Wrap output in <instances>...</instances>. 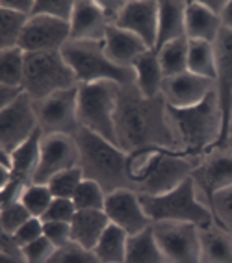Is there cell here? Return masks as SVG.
Segmentation results:
<instances>
[{"label": "cell", "instance_id": "5bb4252c", "mask_svg": "<svg viewBox=\"0 0 232 263\" xmlns=\"http://www.w3.org/2000/svg\"><path fill=\"white\" fill-rule=\"evenodd\" d=\"M71 41V24L48 15H32L21 35L19 48L32 52H60Z\"/></svg>", "mask_w": 232, "mask_h": 263}, {"label": "cell", "instance_id": "c3c4849f", "mask_svg": "<svg viewBox=\"0 0 232 263\" xmlns=\"http://www.w3.org/2000/svg\"><path fill=\"white\" fill-rule=\"evenodd\" d=\"M199 2L210 11V13H213L216 17H219V19H221L223 11H225V8H227V4H228V0H199Z\"/></svg>", "mask_w": 232, "mask_h": 263}, {"label": "cell", "instance_id": "836d02e7", "mask_svg": "<svg viewBox=\"0 0 232 263\" xmlns=\"http://www.w3.org/2000/svg\"><path fill=\"white\" fill-rule=\"evenodd\" d=\"M76 210H104L106 204V193L99 183L93 180H82V183L76 189L73 197Z\"/></svg>", "mask_w": 232, "mask_h": 263}, {"label": "cell", "instance_id": "8fae6325", "mask_svg": "<svg viewBox=\"0 0 232 263\" xmlns=\"http://www.w3.org/2000/svg\"><path fill=\"white\" fill-rule=\"evenodd\" d=\"M39 130L33 100L24 93L13 104L0 109V151L11 154Z\"/></svg>", "mask_w": 232, "mask_h": 263}, {"label": "cell", "instance_id": "d590c367", "mask_svg": "<svg viewBox=\"0 0 232 263\" xmlns=\"http://www.w3.org/2000/svg\"><path fill=\"white\" fill-rule=\"evenodd\" d=\"M48 263H102L97 254L90 249H84L80 245L69 243L62 249H58Z\"/></svg>", "mask_w": 232, "mask_h": 263}, {"label": "cell", "instance_id": "83f0119b", "mask_svg": "<svg viewBox=\"0 0 232 263\" xmlns=\"http://www.w3.org/2000/svg\"><path fill=\"white\" fill-rule=\"evenodd\" d=\"M127 241H128L127 232L110 222V226L104 230V234L100 235V239L95 249H93V252L97 254V258L102 263H124Z\"/></svg>", "mask_w": 232, "mask_h": 263}, {"label": "cell", "instance_id": "e575fe53", "mask_svg": "<svg viewBox=\"0 0 232 263\" xmlns=\"http://www.w3.org/2000/svg\"><path fill=\"white\" fill-rule=\"evenodd\" d=\"M84 180V174H82L80 167H76V169H69V171H63V173L56 174L50 182L47 183L50 193H52L54 198H71L75 197L76 189L78 185L82 183Z\"/></svg>", "mask_w": 232, "mask_h": 263}, {"label": "cell", "instance_id": "ab89813d", "mask_svg": "<svg viewBox=\"0 0 232 263\" xmlns=\"http://www.w3.org/2000/svg\"><path fill=\"white\" fill-rule=\"evenodd\" d=\"M56 250H58L56 247H54V245L50 243L45 235L39 237L38 241H33V243L23 247L26 263H48Z\"/></svg>", "mask_w": 232, "mask_h": 263}, {"label": "cell", "instance_id": "d6a6232c", "mask_svg": "<svg viewBox=\"0 0 232 263\" xmlns=\"http://www.w3.org/2000/svg\"><path fill=\"white\" fill-rule=\"evenodd\" d=\"M52 200L54 197L50 189H48V185H43V183H30L28 187L24 189L23 197H21V204L35 219H43L45 217Z\"/></svg>", "mask_w": 232, "mask_h": 263}, {"label": "cell", "instance_id": "f35d334b", "mask_svg": "<svg viewBox=\"0 0 232 263\" xmlns=\"http://www.w3.org/2000/svg\"><path fill=\"white\" fill-rule=\"evenodd\" d=\"M30 219H32V215L26 212V208L21 202L11 204L8 208H0V232L15 234Z\"/></svg>", "mask_w": 232, "mask_h": 263}, {"label": "cell", "instance_id": "6da1fadb", "mask_svg": "<svg viewBox=\"0 0 232 263\" xmlns=\"http://www.w3.org/2000/svg\"><path fill=\"white\" fill-rule=\"evenodd\" d=\"M167 109L169 106L162 95L147 99L136 84L121 85L115 108V137L119 148L128 154L152 148L176 152Z\"/></svg>", "mask_w": 232, "mask_h": 263}, {"label": "cell", "instance_id": "d6986e66", "mask_svg": "<svg viewBox=\"0 0 232 263\" xmlns=\"http://www.w3.org/2000/svg\"><path fill=\"white\" fill-rule=\"evenodd\" d=\"M69 24L71 41H104L106 30L110 26L97 0H75V10Z\"/></svg>", "mask_w": 232, "mask_h": 263}, {"label": "cell", "instance_id": "4fadbf2b", "mask_svg": "<svg viewBox=\"0 0 232 263\" xmlns=\"http://www.w3.org/2000/svg\"><path fill=\"white\" fill-rule=\"evenodd\" d=\"M80 165V151L75 136H43L41 139V160L33 176V183L47 185L56 174L63 171L76 169Z\"/></svg>", "mask_w": 232, "mask_h": 263}, {"label": "cell", "instance_id": "cb8c5ba5", "mask_svg": "<svg viewBox=\"0 0 232 263\" xmlns=\"http://www.w3.org/2000/svg\"><path fill=\"white\" fill-rule=\"evenodd\" d=\"M223 30L221 19L210 13L199 0H188L186 6V37L216 43Z\"/></svg>", "mask_w": 232, "mask_h": 263}, {"label": "cell", "instance_id": "f1b7e54d", "mask_svg": "<svg viewBox=\"0 0 232 263\" xmlns=\"http://www.w3.org/2000/svg\"><path fill=\"white\" fill-rule=\"evenodd\" d=\"M188 71L216 82V48H213V43L190 39Z\"/></svg>", "mask_w": 232, "mask_h": 263}, {"label": "cell", "instance_id": "4dcf8cb0", "mask_svg": "<svg viewBox=\"0 0 232 263\" xmlns=\"http://www.w3.org/2000/svg\"><path fill=\"white\" fill-rule=\"evenodd\" d=\"M24 58L26 52L19 47L0 50V85H23Z\"/></svg>", "mask_w": 232, "mask_h": 263}, {"label": "cell", "instance_id": "484cf974", "mask_svg": "<svg viewBox=\"0 0 232 263\" xmlns=\"http://www.w3.org/2000/svg\"><path fill=\"white\" fill-rule=\"evenodd\" d=\"M41 139L43 132L38 130L28 141L11 152V163H13L11 178H19L26 183H33V176H35L39 160H41Z\"/></svg>", "mask_w": 232, "mask_h": 263}, {"label": "cell", "instance_id": "74e56055", "mask_svg": "<svg viewBox=\"0 0 232 263\" xmlns=\"http://www.w3.org/2000/svg\"><path fill=\"white\" fill-rule=\"evenodd\" d=\"M75 10V0H35L32 15H48L69 23Z\"/></svg>", "mask_w": 232, "mask_h": 263}, {"label": "cell", "instance_id": "2e32d148", "mask_svg": "<svg viewBox=\"0 0 232 263\" xmlns=\"http://www.w3.org/2000/svg\"><path fill=\"white\" fill-rule=\"evenodd\" d=\"M213 89H216V82L213 80L186 71L182 74L166 78L162 84L160 95L164 97L169 108L184 109L201 104Z\"/></svg>", "mask_w": 232, "mask_h": 263}, {"label": "cell", "instance_id": "7a4b0ae2", "mask_svg": "<svg viewBox=\"0 0 232 263\" xmlns=\"http://www.w3.org/2000/svg\"><path fill=\"white\" fill-rule=\"evenodd\" d=\"M167 119L175 136L176 152L191 160H199L216 148L223 136V111L216 89L193 108H169Z\"/></svg>", "mask_w": 232, "mask_h": 263}, {"label": "cell", "instance_id": "7c38bea8", "mask_svg": "<svg viewBox=\"0 0 232 263\" xmlns=\"http://www.w3.org/2000/svg\"><path fill=\"white\" fill-rule=\"evenodd\" d=\"M191 178L201 202L210 208L218 193L232 187V154L225 148H212L199 158Z\"/></svg>", "mask_w": 232, "mask_h": 263}, {"label": "cell", "instance_id": "8d00e7d4", "mask_svg": "<svg viewBox=\"0 0 232 263\" xmlns=\"http://www.w3.org/2000/svg\"><path fill=\"white\" fill-rule=\"evenodd\" d=\"M213 221L232 234V187L218 193L210 202Z\"/></svg>", "mask_w": 232, "mask_h": 263}, {"label": "cell", "instance_id": "30bf717a", "mask_svg": "<svg viewBox=\"0 0 232 263\" xmlns=\"http://www.w3.org/2000/svg\"><path fill=\"white\" fill-rule=\"evenodd\" d=\"M152 232L167 263H201L199 226L190 222H152Z\"/></svg>", "mask_w": 232, "mask_h": 263}, {"label": "cell", "instance_id": "277c9868", "mask_svg": "<svg viewBox=\"0 0 232 263\" xmlns=\"http://www.w3.org/2000/svg\"><path fill=\"white\" fill-rule=\"evenodd\" d=\"M80 151V171L85 180H93L106 195L119 189H130L128 183V152L87 130L75 136Z\"/></svg>", "mask_w": 232, "mask_h": 263}, {"label": "cell", "instance_id": "9a60e30c", "mask_svg": "<svg viewBox=\"0 0 232 263\" xmlns=\"http://www.w3.org/2000/svg\"><path fill=\"white\" fill-rule=\"evenodd\" d=\"M104 213L112 224L119 226L128 235L139 234L152 226V221L141 206L139 195L130 189H119L106 195Z\"/></svg>", "mask_w": 232, "mask_h": 263}, {"label": "cell", "instance_id": "3957f363", "mask_svg": "<svg viewBox=\"0 0 232 263\" xmlns=\"http://www.w3.org/2000/svg\"><path fill=\"white\" fill-rule=\"evenodd\" d=\"M199 160L171 151H139L128 154V183L139 197H158L173 191L193 174Z\"/></svg>", "mask_w": 232, "mask_h": 263}, {"label": "cell", "instance_id": "7402d4cb", "mask_svg": "<svg viewBox=\"0 0 232 263\" xmlns=\"http://www.w3.org/2000/svg\"><path fill=\"white\" fill-rule=\"evenodd\" d=\"M201 263H232V234L213 221L199 228Z\"/></svg>", "mask_w": 232, "mask_h": 263}, {"label": "cell", "instance_id": "5b68a950", "mask_svg": "<svg viewBox=\"0 0 232 263\" xmlns=\"http://www.w3.org/2000/svg\"><path fill=\"white\" fill-rule=\"evenodd\" d=\"M62 54L78 84L93 82H115L119 85L136 84L134 69L119 67L108 60L104 52V41H69L62 48Z\"/></svg>", "mask_w": 232, "mask_h": 263}, {"label": "cell", "instance_id": "b9f144b4", "mask_svg": "<svg viewBox=\"0 0 232 263\" xmlns=\"http://www.w3.org/2000/svg\"><path fill=\"white\" fill-rule=\"evenodd\" d=\"M76 206L71 198H54L50 208L47 210L43 221H62V222H71L76 215Z\"/></svg>", "mask_w": 232, "mask_h": 263}, {"label": "cell", "instance_id": "f6af8a7d", "mask_svg": "<svg viewBox=\"0 0 232 263\" xmlns=\"http://www.w3.org/2000/svg\"><path fill=\"white\" fill-rule=\"evenodd\" d=\"M128 0H97L100 11L104 15V19L108 21V24H117L119 17L127 8Z\"/></svg>", "mask_w": 232, "mask_h": 263}, {"label": "cell", "instance_id": "bcb514c9", "mask_svg": "<svg viewBox=\"0 0 232 263\" xmlns=\"http://www.w3.org/2000/svg\"><path fill=\"white\" fill-rule=\"evenodd\" d=\"M33 6H35V0H2L0 2V8H6V10L15 11V13L26 15V17H32Z\"/></svg>", "mask_w": 232, "mask_h": 263}, {"label": "cell", "instance_id": "7bdbcfd3", "mask_svg": "<svg viewBox=\"0 0 232 263\" xmlns=\"http://www.w3.org/2000/svg\"><path fill=\"white\" fill-rule=\"evenodd\" d=\"M30 183H26L24 180L19 178H11L8 183L0 185V208H8L11 204L21 202V197H23L24 189L28 187Z\"/></svg>", "mask_w": 232, "mask_h": 263}, {"label": "cell", "instance_id": "8992f818", "mask_svg": "<svg viewBox=\"0 0 232 263\" xmlns=\"http://www.w3.org/2000/svg\"><path fill=\"white\" fill-rule=\"evenodd\" d=\"M141 206L152 222L173 221L190 222L195 226H206L213 222L210 208L201 202L193 178H188L173 191L158 195V197H139Z\"/></svg>", "mask_w": 232, "mask_h": 263}, {"label": "cell", "instance_id": "681fc988", "mask_svg": "<svg viewBox=\"0 0 232 263\" xmlns=\"http://www.w3.org/2000/svg\"><path fill=\"white\" fill-rule=\"evenodd\" d=\"M221 24H223V28H227L232 32V0H228L227 8H225V11H223Z\"/></svg>", "mask_w": 232, "mask_h": 263}, {"label": "cell", "instance_id": "44dd1931", "mask_svg": "<svg viewBox=\"0 0 232 263\" xmlns=\"http://www.w3.org/2000/svg\"><path fill=\"white\" fill-rule=\"evenodd\" d=\"M186 6L184 0H162L158 2V37L154 50L176 39L186 37Z\"/></svg>", "mask_w": 232, "mask_h": 263}, {"label": "cell", "instance_id": "9c48e42d", "mask_svg": "<svg viewBox=\"0 0 232 263\" xmlns=\"http://www.w3.org/2000/svg\"><path fill=\"white\" fill-rule=\"evenodd\" d=\"M39 130L43 136H76L78 124V87L58 91L47 99L33 102Z\"/></svg>", "mask_w": 232, "mask_h": 263}, {"label": "cell", "instance_id": "f546056e", "mask_svg": "<svg viewBox=\"0 0 232 263\" xmlns=\"http://www.w3.org/2000/svg\"><path fill=\"white\" fill-rule=\"evenodd\" d=\"M188 45H190V39L182 37L167 43L160 50H156L162 65V72H164L166 78L182 74V72L188 71Z\"/></svg>", "mask_w": 232, "mask_h": 263}, {"label": "cell", "instance_id": "60d3db41", "mask_svg": "<svg viewBox=\"0 0 232 263\" xmlns=\"http://www.w3.org/2000/svg\"><path fill=\"white\" fill-rule=\"evenodd\" d=\"M43 234L56 249H62L65 245L73 243L71 222L62 221H43Z\"/></svg>", "mask_w": 232, "mask_h": 263}, {"label": "cell", "instance_id": "1f68e13d", "mask_svg": "<svg viewBox=\"0 0 232 263\" xmlns=\"http://www.w3.org/2000/svg\"><path fill=\"white\" fill-rule=\"evenodd\" d=\"M30 17L0 8V50L19 47L21 35Z\"/></svg>", "mask_w": 232, "mask_h": 263}, {"label": "cell", "instance_id": "ba28073f", "mask_svg": "<svg viewBox=\"0 0 232 263\" xmlns=\"http://www.w3.org/2000/svg\"><path fill=\"white\" fill-rule=\"evenodd\" d=\"M121 85L115 82H93L78 85V124L106 141L117 145L115 108Z\"/></svg>", "mask_w": 232, "mask_h": 263}, {"label": "cell", "instance_id": "e0dca14e", "mask_svg": "<svg viewBox=\"0 0 232 263\" xmlns=\"http://www.w3.org/2000/svg\"><path fill=\"white\" fill-rule=\"evenodd\" d=\"M216 48V93H218L219 106L223 111V136L218 146L223 145L227 136L228 121L232 113V32L223 28L219 37L213 43Z\"/></svg>", "mask_w": 232, "mask_h": 263}, {"label": "cell", "instance_id": "f907efd6", "mask_svg": "<svg viewBox=\"0 0 232 263\" xmlns=\"http://www.w3.org/2000/svg\"><path fill=\"white\" fill-rule=\"evenodd\" d=\"M218 148H225L232 154V113H230V121H228V128H227V136H225V141H223L221 146Z\"/></svg>", "mask_w": 232, "mask_h": 263}, {"label": "cell", "instance_id": "52a82bcc", "mask_svg": "<svg viewBox=\"0 0 232 263\" xmlns=\"http://www.w3.org/2000/svg\"><path fill=\"white\" fill-rule=\"evenodd\" d=\"M78 80L60 52H32L24 58L23 89L33 102L78 87Z\"/></svg>", "mask_w": 232, "mask_h": 263}, {"label": "cell", "instance_id": "ac0fdd59", "mask_svg": "<svg viewBox=\"0 0 232 263\" xmlns=\"http://www.w3.org/2000/svg\"><path fill=\"white\" fill-rule=\"evenodd\" d=\"M115 26L136 33L149 48L154 50L158 37V2L156 0H128L127 8Z\"/></svg>", "mask_w": 232, "mask_h": 263}, {"label": "cell", "instance_id": "7dc6e473", "mask_svg": "<svg viewBox=\"0 0 232 263\" xmlns=\"http://www.w3.org/2000/svg\"><path fill=\"white\" fill-rule=\"evenodd\" d=\"M24 95L23 85H0V109L13 104Z\"/></svg>", "mask_w": 232, "mask_h": 263}, {"label": "cell", "instance_id": "d4e9b609", "mask_svg": "<svg viewBox=\"0 0 232 263\" xmlns=\"http://www.w3.org/2000/svg\"><path fill=\"white\" fill-rule=\"evenodd\" d=\"M132 69L136 72V87L141 91L143 97L147 99L158 97L162 91V84L166 80V76L162 72L160 60H158V52L147 50L145 54H141L132 65Z\"/></svg>", "mask_w": 232, "mask_h": 263}, {"label": "cell", "instance_id": "ffe728a7", "mask_svg": "<svg viewBox=\"0 0 232 263\" xmlns=\"http://www.w3.org/2000/svg\"><path fill=\"white\" fill-rule=\"evenodd\" d=\"M147 50H152V48H149L143 43V39L137 37L136 33L127 32V30L119 28L115 24H110L108 30H106L104 52L108 60L115 65L132 69L137 58L145 54Z\"/></svg>", "mask_w": 232, "mask_h": 263}, {"label": "cell", "instance_id": "603a6c76", "mask_svg": "<svg viewBox=\"0 0 232 263\" xmlns=\"http://www.w3.org/2000/svg\"><path fill=\"white\" fill-rule=\"evenodd\" d=\"M108 226L110 219L106 217L104 210H80L71 221L73 243L93 250Z\"/></svg>", "mask_w": 232, "mask_h": 263}, {"label": "cell", "instance_id": "4316f807", "mask_svg": "<svg viewBox=\"0 0 232 263\" xmlns=\"http://www.w3.org/2000/svg\"><path fill=\"white\" fill-rule=\"evenodd\" d=\"M124 263H167L154 237L152 226L139 234L128 235Z\"/></svg>", "mask_w": 232, "mask_h": 263}, {"label": "cell", "instance_id": "ee69618b", "mask_svg": "<svg viewBox=\"0 0 232 263\" xmlns=\"http://www.w3.org/2000/svg\"><path fill=\"white\" fill-rule=\"evenodd\" d=\"M43 235H45L43 234V219H35V217H32L30 221H26L23 226H21L19 230L15 232L13 237L21 247H26V245L38 241L39 237H43Z\"/></svg>", "mask_w": 232, "mask_h": 263}]
</instances>
